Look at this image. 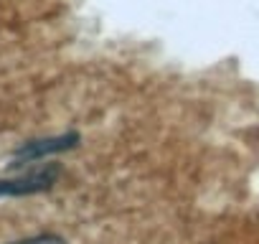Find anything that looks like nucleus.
I'll return each instance as SVG.
<instances>
[{"instance_id": "1", "label": "nucleus", "mask_w": 259, "mask_h": 244, "mask_svg": "<svg viewBox=\"0 0 259 244\" xmlns=\"http://www.w3.org/2000/svg\"><path fill=\"white\" fill-rule=\"evenodd\" d=\"M59 176H61V166H56V163L38 166L23 176L3 178L0 181V196H33V193L51 191L54 183L59 181Z\"/></svg>"}, {"instance_id": "3", "label": "nucleus", "mask_w": 259, "mask_h": 244, "mask_svg": "<svg viewBox=\"0 0 259 244\" xmlns=\"http://www.w3.org/2000/svg\"><path fill=\"white\" fill-rule=\"evenodd\" d=\"M8 244H69L64 236L59 234H36V236H26V239H16Z\"/></svg>"}, {"instance_id": "2", "label": "nucleus", "mask_w": 259, "mask_h": 244, "mask_svg": "<svg viewBox=\"0 0 259 244\" xmlns=\"http://www.w3.org/2000/svg\"><path fill=\"white\" fill-rule=\"evenodd\" d=\"M79 133H61V135H51V138H38V140H28L23 145H18L13 150V163L11 168H18V166H28V163H36V160H44L49 155H56V153H66V150H74L79 145Z\"/></svg>"}]
</instances>
